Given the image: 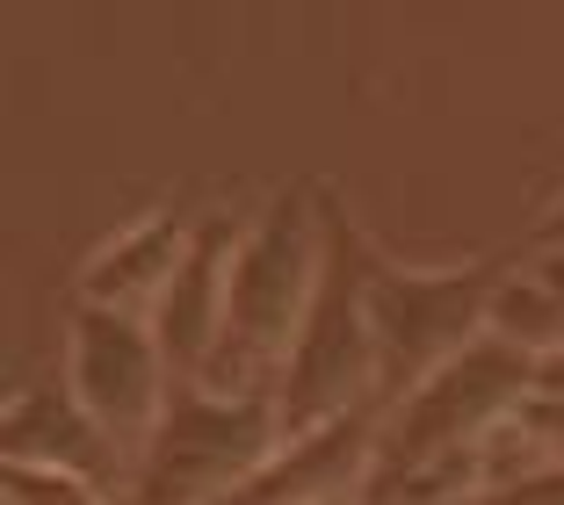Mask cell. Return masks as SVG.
I'll return each instance as SVG.
<instances>
[{"label": "cell", "instance_id": "cell-1", "mask_svg": "<svg viewBox=\"0 0 564 505\" xmlns=\"http://www.w3.org/2000/svg\"><path fill=\"white\" fill-rule=\"evenodd\" d=\"M326 245H333V188H318V180H290L247 217L232 289H225V340L203 369L210 391L275 397V375L297 347L318 275H326Z\"/></svg>", "mask_w": 564, "mask_h": 505}, {"label": "cell", "instance_id": "cell-2", "mask_svg": "<svg viewBox=\"0 0 564 505\" xmlns=\"http://www.w3.org/2000/svg\"><path fill=\"white\" fill-rule=\"evenodd\" d=\"M514 261H399L369 245V332H377V397L399 405L478 332H492V296Z\"/></svg>", "mask_w": 564, "mask_h": 505}, {"label": "cell", "instance_id": "cell-3", "mask_svg": "<svg viewBox=\"0 0 564 505\" xmlns=\"http://www.w3.org/2000/svg\"><path fill=\"white\" fill-rule=\"evenodd\" d=\"M282 448V405L268 391L174 383V405L131 462V505H225Z\"/></svg>", "mask_w": 564, "mask_h": 505}, {"label": "cell", "instance_id": "cell-4", "mask_svg": "<svg viewBox=\"0 0 564 505\" xmlns=\"http://www.w3.org/2000/svg\"><path fill=\"white\" fill-rule=\"evenodd\" d=\"M369 239L355 231V217L333 196V245H326V275L318 296L297 326V347L275 375V405L282 433L318 419H340L355 405H377V332H369Z\"/></svg>", "mask_w": 564, "mask_h": 505}, {"label": "cell", "instance_id": "cell-5", "mask_svg": "<svg viewBox=\"0 0 564 505\" xmlns=\"http://www.w3.org/2000/svg\"><path fill=\"white\" fill-rule=\"evenodd\" d=\"M535 361L543 354L499 340V332H478V340L456 361H442L420 391H405L399 405H383L377 476H399V470H420V462L485 448V440L535 397Z\"/></svg>", "mask_w": 564, "mask_h": 505}, {"label": "cell", "instance_id": "cell-6", "mask_svg": "<svg viewBox=\"0 0 564 505\" xmlns=\"http://www.w3.org/2000/svg\"><path fill=\"white\" fill-rule=\"evenodd\" d=\"M66 391L80 397L87 419L138 462V448L152 440V426L174 405V369H166L160 340H152V318L73 304V318H66Z\"/></svg>", "mask_w": 564, "mask_h": 505}, {"label": "cell", "instance_id": "cell-7", "mask_svg": "<svg viewBox=\"0 0 564 505\" xmlns=\"http://www.w3.org/2000/svg\"><path fill=\"white\" fill-rule=\"evenodd\" d=\"M247 217L253 210H232V202L196 210L182 275L160 296V310H152V340H160L174 383H203L217 340H225V289H232V261H239V239H247Z\"/></svg>", "mask_w": 564, "mask_h": 505}, {"label": "cell", "instance_id": "cell-8", "mask_svg": "<svg viewBox=\"0 0 564 505\" xmlns=\"http://www.w3.org/2000/svg\"><path fill=\"white\" fill-rule=\"evenodd\" d=\"M0 455L8 470H58V476H95V484L131 491V455L87 419V405L58 383H22L0 405Z\"/></svg>", "mask_w": 564, "mask_h": 505}, {"label": "cell", "instance_id": "cell-9", "mask_svg": "<svg viewBox=\"0 0 564 505\" xmlns=\"http://www.w3.org/2000/svg\"><path fill=\"white\" fill-rule=\"evenodd\" d=\"M188 231H196V210H182V202H145V210H131L123 224L101 231L95 253L80 261V296H73V304L152 318L160 296L174 289V275H182Z\"/></svg>", "mask_w": 564, "mask_h": 505}, {"label": "cell", "instance_id": "cell-10", "mask_svg": "<svg viewBox=\"0 0 564 505\" xmlns=\"http://www.w3.org/2000/svg\"><path fill=\"white\" fill-rule=\"evenodd\" d=\"M8 505H131V491L58 470H8Z\"/></svg>", "mask_w": 564, "mask_h": 505}, {"label": "cell", "instance_id": "cell-11", "mask_svg": "<svg viewBox=\"0 0 564 505\" xmlns=\"http://www.w3.org/2000/svg\"><path fill=\"white\" fill-rule=\"evenodd\" d=\"M535 245H564V196L543 210V231H535Z\"/></svg>", "mask_w": 564, "mask_h": 505}]
</instances>
